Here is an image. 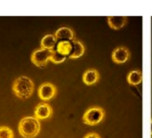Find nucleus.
I'll use <instances>...</instances> for the list:
<instances>
[{
    "mask_svg": "<svg viewBox=\"0 0 152 138\" xmlns=\"http://www.w3.org/2000/svg\"><path fill=\"white\" fill-rule=\"evenodd\" d=\"M34 90V83L32 80L25 75L18 77L12 84L13 93L20 98H28Z\"/></svg>",
    "mask_w": 152,
    "mask_h": 138,
    "instance_id": "obj_1",
    "label": "nucleus"
},
{
    "mask_svg": "<svg viewBox=\"0 0 152 138\" xmlns=\"http://www.w3.org/2000/svg\"><path fill=\"white\" fill-rule=\"evenodd\" d=\"M40 131V122L35 117H25L19 123V132L25 138H33Z\"/></svg>",
    "mask_w": 152,
    "mask_h": 138,
    "instance_id": "obj_2",
    "label": "nucleus"
},
{
    "mask_svg": "<svg viewBox=\"0 0 152 138\" xmlns=\"http://www.w3.org/2000/svg\"><path fill=\"white\" fill-rule=\"evenodd\" d=\"M105 116V112L102 107L93 106L86 110L83 115V122L86 125L94 126L100 123Z\"/></svg>",
    "mask_w": 152,
    "mask_h": 138,
    "instance_id": "obj_3",
    "label": "nucleus"
},
{
    "mask_svg": "<svg viewBox=\"0 0 152 138\" xmlns=\"http://www.w3.org/2000/svg\"><path fill=\"white\" fill-rule=\"evenodd\" d=\"M53 51L45 50V49H38L36 50L31 55V61L34 65L38 67H44L47 65L48 61L51 59Z\"/></svg>",
    "mask_w": 152,
    "mask_h": 138,
    "instance_id": "obj_4",
    "label": "nucleus"
},
{
    "mask_svg": "<svg viewBox=\"0 0 152 138\" xmlns=\"http://www.w3.org/2000/svg\"><path fill=\"white\" fill-rule=\"evenodd\" d=\"M56 94V87L49 82H45L38 89V96L42 100H50Z\"/></svg>",
    "mask_w": 152,
    "mask_h": 138,
    "instance_id": "obj_5",
    "label": "nucleus"
},
{
    "mask_svg": "<svg viewBox=\"0 0 152 138\" xmlns=\"http://www.w3.org/2000/svg\"><path fill=\"white\" fill-rule=\"evenodd\" d=\"M111 58H112V60L115 63L123 64V63H126L129 59L130 52H129V51H128V49L126 47L119 46V47H117L112 51Z\"/></svg>",
    "mask_w": 152,
    "mask_h": 138,
    "instance_id": "obj_6",
    "label": "nucleus"
},
{
    "mask_svg": "<svg viewBox=\"0 0 152 138\" xmlns=\"http://www.w3.org/2000/svg\"><path fill=\"white\" fill-rule=\"evenodd\" d=\"M34 113H35V118H37V120H45L52 116L53 109L48 104L40 103L37 105Z\"/></svg>",
    "mask_w": 152,
    "mask_h": 138,
    "instance_id": "obj_7",
    "label": "nucleus"
},
{
    "mask_svg": "<svg viewBox=\"0 0 152 138\" xmlns=\"http://www.w3.org/2000/svg\"><path fill=\"white\" fill-rule=\"evenodd\" d=\"M56 40L61 41H72L74 39V32L71 28L67 27H60L54 35Z\"/></svg>",
    "mask_w": 152,
    "mask_h": 138,
    "instance_id": "obj_8",
    "label": "nucleus"
},
{
    "mask_svg": "<svg viewBox=\"0 0 152 138\" xmlns=\"http://www.w3.org/2000/svg\"><path fill=\"white\" fill-rule=\"evenodd\" d=\"M71 44H72V50H71V53L69 55V59H78L80 57H82L85 53V46L84 44L77 40V39H73L71 41Z\"/></svg>",
    "mask_w": 152,
    "mask_h": 138,
    "instance_id": "obj_9",
    "label": "nucleus"
},
{
    "mask_svg": "<svg viewBox=\"0 0 152 138\" xmlns=\"http://www.w3.org/2000/svg\"><path fill=\"white\" fill-rule=\"evenodd\" d=\"M100 79L99 72L96 69H88L83 74V82L86 85H93Z\"/></svg>",
    "mask_w": 152,
    "mask_h": 138,
    "instance_id": "obj_10",
    "label": "nucleus"
},
{
    "mask_svg": "<svg viewBox=\"0 0 152 138\" xmlns=\"http://www.w3.org/2000/svg\"><path fill=\"white\" fill-rule=\"evenodd\" d=\"M127 21V17L126 16H109L108 23L110 27L113 29L122 28Z\"/></svg>",
    "mask_w": 152,
    "mask_h": 138,
    "instance_id": "obj_11",
    "label": "nucleus"
},
{
    "mask_svg": "<svg viewBox=\"0 0 152 138\" xmlns=\"http://www.w3.org/2000/svg\"><path fill=\"white\" fill-rule=\"evenodd\" d=\"M53 50H55L59 53H61V54L66 56L67 58H69L70 53H71V50H72L71 41H61V42H58Z\"/></svg>",
    "mask_w": 152,
    "mask_h": 138,
    "instance_id": "obj_12",
    "label": "nucleus"
},
{
    "mask_svg": "<svg viewBox=\"0 0 152 138\" xmlns=\"http://www.w3.org/2000/svg\"><path fill=\"white\" fill-rule=\"evenodd\" d=\"M57 40L54 36V35H45L42 40H41V48L53 51L56 44H57Z\"/></svg>",
    "mask_w": 152,
    "mask_h": 138,
    "instance_id": "obj_13",
    "label": "nucleus"
},
{
    "mask_svg": "<svg viewBox=\"0 0 152 138\" xmlns=\"http://www.w3.org/2000/svg\"><path fill=\"white\" fill-rule=\"evenodd\" d=\"M127 82L131 85H139L142 82V73L141 70H133L127 74Z\"/></svg>",
    "mask_w": 152,
    "mask_h": 138,
    "instance_id": "obj_14",
    "label": "nucleus"
},
{
    "mask_svg": "<svg viewBox=\"0 0 152 138\" xmlns=\"http://www.w3.org/2000/svg\"><path fill=\"white\" fill-rule=\"evenodd\" d=\"M68 58L61 53H59L58 51H56L55 50H53V53L50 59V61L55 63V64H59V63H62L64 62Z\"/></svg>",
    "mask_w": 152,
    "mask_h": 138,
    "instance_id": "obj_15",
    "label": "nucleus"
},
{
    "mask_svg": "<svg viewBox=\"0 0 152 138\" xmlns=\"http://www.w3.org/2000/svg\"><path fill=\"white\" fill-rule=\"evenodd\" d=\"M13 132L12 130L5 126L0 127V138H13Z\"/></svg>",
    "mask_w": 152,
    "mask_h": 138,
    "instance_id": "obj_16",
    "label": "nucleus"
},
{
    "mask_svg": "<svg viewBox=\"0 0 152 138\" xmlns=\"http://www.w3.org/2000/svg\"><path fill=\"white\" fill-rule=\"evenodd\" d=\"M84 138H101V137L97 134V133H88L87 135H86V137Z\"/></svg>",
    "mask_w": 152,
    "mask_h": 138,
    "instance_id": "obj_17",
    "label": "nucleus"
},
{
    "mask_svg": "<svg viewBox=\"0 0 152 138\" xmlns=\"http://www.w3.org/2000/svg\"><path fill=\"white\" fill-rule=\"evenodd\" d=\"M151 134H152V120H151Z\"/></svg>",
    "mask_w": 152,
    "mask_h": 138,
    "instance_id": "obj_18",
    "label": "nucleus"
},
{
    "mask_svg": "<svg viewBox=\"0 0 152 138\" xmlns=\"http://www.w3.org/2000/svg\"><path fill=\"white\" fill-rule=\"evenodd\" d=\"M151 138H152V134H151Z\"/></svg>",
    "mask_w": 152,
    "mask_h": 138,
    "instance_id": "obj_19",
    "label": "nucleus"
}]
</instances>
